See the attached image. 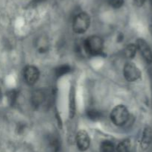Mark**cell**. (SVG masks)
<instances>
[{"mask_svg":"<svg viewBox=\"0 0 152 152\" xmlns=\"http://www.w3.org/2000/svg\"><path fill=\"white\" fill-rule=\"evenodd\" d=\"M84 49L89 55H99L103 49V40L99 36H91L85 40Z\"/></svg>","mask_w":152,"mask_h":152,"instance_id":"6da1fadb","label":"cell"},{"mask_svg":"<svg viewBox=\"0 0 152 152\" xmlns=\"http://www.w3.org/2000/svg\"><path fill=\"white\" fill-rule=\"evenodd\" d=\"M129 119V113L124 105H117L112 110L111 113V119L117 126H122L128 122Z\"/></svg>","mask_w":152,"mask_h":152,"instance_id":"7a4b0ae2","label":"cell"},{"mask_svg":"<svg viewBox=\"0 0 152 152\" xmlns=\"http://www.w3.org/2000/svg\"><path fill=\"white\" fill-rule=\"evenodd\" d=\"M91 24L90 16L85 12L78 13L73 21V30L77 34H83L88 29Z\"/></svg>","mask_w":152,"mask_h":152,"instance_id":"3957f363","label":"cell"},{"mask_svg":"<svg viewBox=\"0 0 152 152\" xmlns=\"http://www.w3.org/2000/svg\"><path fill=\"white\" fill-rule=\"evenodd\" d=\"M123 75L128 81L133 82L138 80L141 77L140 69L134 63H126L123 68Z\"/></svg>","mask_w":152,"mask_h":152,"instance_id":"277c9868","label":"cell"},{"mask_svg":"<svg viewBox=\"0 0 152 152\" xmlns=\"http://www.w3.org/2000/svg\"><path fill=\"white\" fill-rule=\"evenodd\" d=\"M23 76L26 83L29 85H34L39 77V71L36 66L32 65L27 66L23 71Z\"/></svg>","mask_w":152,"mask_h":152,"instance_id":"5b68a950","label":"cell"},{"mask_svg":"<svg viewBox=\"0 0 152 152\" xmlns=\"http://www.w3.org/2000/svg\"><path fill=\"white\" fill-rule=\"evenodd\" d=\"M76 142L77 148L80 151H86L90 147L91 139L88 134L86 131H79L76 136Z\"/></svg>","mask_w":152,"mask_h":152,"instance_id":"8992f818","label":"cell"},{"mask_svg":"<svg viewBox=\"0 0 152 152\" xmlns=\"http://www.w3.org/2000/svg\"><path fill=\"white\" fill-rule=\"evenodd\" d=\"M136 46L146 63L151 64L152 63V50L149 45L143 39H138Z\"/></svg>","mask_w":152,"mask_h":152,"instance_id":"52a82bcc","label":"cell"},{"mask_svg":"<svg viewBox=\"0 0 152 152\" xmlns=\"http://www.w3.org/2000/svg\"><path fill=\"white\" fill-rule=\"evenodd\" d=\"M152 142V129L151 127L146 126L142 131L140 140V148L142 151H145L149 148Z\"/></svg>","mask_w":152,"mask_h":152,"instance_id":"ba28073f","label":"cell"},{"mask_svg":"<svg viewBox=\"0 0 152 152\" xmlns=\"http://www.w3.org/2000/svg\"><path fill=\"white\" fill-rule=\"evenodd\" d=\"M48 148L50 152H59L61 148V142L59 137L55 135H50L48 138Z\"/></svg>","mask_w":152,"mask_h":152,"instance_id":"9c48e42d","label":"cell"},{"mask_svg":"<svg viewBox=\"0 0 152 152\" xmlns=\"http://www.w3.org/2000/svg\"><path fill=\"white\" fill-rule=\"evenodd\" d=\"M76 102H75V92L74 88H71L69 95V116L71 119H73L75 116Z\"/></svg>","mask_w":152,"mask_h":152,"instance_id":"30bf717a","label":"cell"},{"mask_svg":"<svg viewBox=\"0 0 152 152\" xmlns=\"http://www.w3.org/2000/svg\"><path fill=\"white\" fill-rule=\"evenodd\" d=\"M137 48L134 44H129L123 50V55L128 59H132L135 57Z\"/></svg>","mask_w":152,"mask_h":152,"instance_id":"8fae6325","label":"cell"},{"mask_svg":"<svg viewBox=\"0 0 152 152\" xmlns=\"http://www.w3.org/2000/svg\"><path fill=\"white\" fill-rule=\"evenodd\" d=\"M130 150L131 142L130 140L128 139L120 142L117 147V152H130Z\"/></svg>","mask_w":152,"mask_h":152,"instance_id":"7c38bea8","label":"cell"},{"mask_svg":"<svg viewBox=\"0 0 152 152\" xmlns=\"http://www.w3.org/2000/svg\"><path fill=\"white\" fill-rule=\"evenodd\" d=\"M101 152H114L115 151V146L114 143L108 140L103 141L100 145Z\"/></svg>","mask_w":152,"mask_h":152,"instance_id":"4fadbf2b","label":"cell"},{"mask_svg":"<svg viewBox=\"0 0 152 152\" xmlns=\"http://www.w3.org/2000/svg\"><path fill=\"white\" fill-rule=\"evenodd\" d=\"M70 72H71V66L67 65V64H65V65H61L59 66H58L56 69L55 74H56V77H59L68 74Z\"/></svg>","mask_w":152,"mask_h":152,"instance_id":"5bb4252c","label":"cell"},{"mask_svg":"<svg viewBox=\"0 0 152 152\" xmlns=\"http://www.w3.org/2000/svg\"><path fill=\"white\" fill-rule=\"evenodd\" d=\"M87 116L91 120L96 121L100 119L101 113L95 109H91L87 111Z\"/></svg>","mask_w":152,"mask_h":152,"instance_id":"9a60e30c","label":"cell"},{"mask_svg":"<svg viewBox=\"0 0 152 152\" xmlns=\"http://www.w3.org/2000/svg\"><path fill=\"white\" fill-rule=\"evenodd\" d=\"M109 4L114 8H120L124 4V0H109Z\"/></svg>","mask_w":152,"mask_h":152,"instance_id":"2e32d148","label":"cell"},{"mask_svg":"<svg viewBox=\"0 0 152 152\" xmlns=\"http://www.w3.org/2000/svg\"><path fill=\"white\" fill-rule=\"evenodd\" d=\"M134 1L135 4L138 7H141V6L143 5L144 2H145V0H134Z\"/></svg>","mask_w":152,"mask_h":152,"instance_id":"e0dca14e","label":"cell"}]
</instances>
